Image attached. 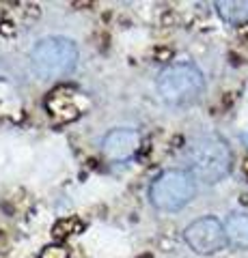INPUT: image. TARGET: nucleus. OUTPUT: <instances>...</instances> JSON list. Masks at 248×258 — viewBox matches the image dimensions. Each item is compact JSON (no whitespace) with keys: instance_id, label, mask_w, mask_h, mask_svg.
<instances>
[{"instance_id":"nucleus-6","label":"nucleus","mask_w":248,"mask_h":258,"mask_svg":"<svg viewBox=\"0 0 248 258\" xmlns=\"http://www.w3.org/2000/svg\"><path fill=\"white\" fill-rule=\"evenodd\" d=\"M140 147V136L134 129H113L104 136L102 140V153L113 161H125L134 157V153Z\"/></svg>"},{"instance_id":"nucleus-7","label":"nucleus","mask_w":248,"mask_h":258,"mask_svg":"<svg viewBox=\"0 0 248 258\" xmlns=\"http://www.w3.org/2000/svg\"><path fill=\"white\" fill-rule=\"evenodd\" d=\"M227 245L233 249H248V213H231L225 220Z\"/></svg>"},{"instance_id":"nucleus-3","label":"nucleus","mask_w":248,"mask_h":258,"mask_svg":"<svg viewBox=\"0 0 248 258\" xmlns=\"http://www.w3.org/2000/svg\"><path fill=\"white\" fill-rule=\"evenodd\" d=\"M78 62V47L65 37H45L35 43L30 64L41 80H59L71 74Z\"/></svg>"},{"instance_id":"nucleus-10","label":"nucleus","mask_w":248,"mask_h":258,"mask_svg":"<svg viewBox=\"0 0 248 258\" xmlns=\"http://www.w3.org/2000/svg\"><path fill=\"white\" fill-rule=\"evenodd\" d=\"M71 226H74V222H61L57 228H54V237H67V235H71Z\"/></svg>"},{"instance_id":"nucleus-9","label":"nucleus","mask_w":248,"mask_h":258,"mask_svg":"<svg viewBox=\"0 0 248 258\" xmlns=\"http://www.w3.org/2000/svg\"><path fill=\"white\" fill-rule=\"evenodd\" d=\"M39 258H69V249L61 243H54V245H45L41 249Z\"/></svg>"},{"instance_id":"nucleus-11","label":"nucleus","mask_w":248,"mask_h":258,"mask_svg":"<svg viewBox=\"0 0 248 258\" xmlns=\"http://www.w3.org/2000/svg\"><path fill=\"white\" fill-rule=\"evenodd\" d=\"M13 26H11V24L9 22H3V24H0V32H3V35H13Z\"/></svg>"},{"instance_id":"nucleus-1","label":"nucleus","mask_w":248,"mask_h":258,"mask_svg":"<svg viewBox=\"0 0 248 258\" xmlns=\"http://www.w3.org/2000/svg\"><path fill=\"white\" fill-rule=\"evenodd\" d=\"M231 149L220 136H201L188 149V172L196 183L214 185L231 170Z\"/></svg>"},{"instance_id":"nucleus-2","label":"nucleus","mask_w":248,"mask_h":258,"mask_svg":"<svg viewBox=\"0 0 248 258\" xmlns=\"http://www.w3.org/2000/svg\"><path fill=\"white\" fill-rule=\"evenodd\" d=\"M205 91V78L192 62H173L158 76V93L171 106H188Z\"/></svg>"},{"instance_id":"nucleus-12","label":"nucleus","mask_w":248,"mask_h":258,"mask_svg":"<svg viewBox=\"0 0 248 258\" xmlns=\"http://www.w3.org/2000/svg\"><path fill=\"white\" fill-rule=\"evenodd\" d=\"M244 172H246V176H248V159L244 161Z\"/></svg>"},{"instance_id":"nucleus-8","label":"nucleus","mask_w":248,"mask_h":258,"mask_svg":"<svg viewBox=\"0 0 248 258\" xmlns=\"http://www.w3.org/2000/svg\"><path fill=\"white\" fill-rule=\"evenodd\" d=\"M218 15L231 26H242L248 22V0H225L216 3Z\"/></svg>"},{"instance_id":"nucleus-5","label":"nucleus","mask_w":248,"mask_h":258,"mask_svg":"<svg viewBox=\"0 0 248 258\" xmlns=\"http://www.w3.org/2000/svg\"><path fill=\"white\" fill-rule=\"evenodd\" d=\"M183 239L192 252L203 256L216 254L227 245L225 224H220L216 217H199L183 230Z\"/></svg>"},{"instance_id":"nucleus-4","label":"nucleus","mask_w":248,"mask_h":258,"mask_svg":"<svg viewBox=\"0 0 248 258\" xmlns=\"http://www.w3.org/2000/svg\"><path fill=\"white\" fill-rule=\"evenodd\" d=\"M196 196V181L188 170H164L149 187L151 205L160 211L173 213L183 209Z\"/></svg>"}]
</instances>
